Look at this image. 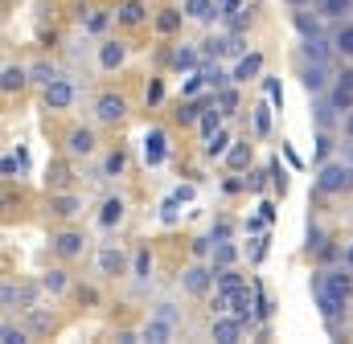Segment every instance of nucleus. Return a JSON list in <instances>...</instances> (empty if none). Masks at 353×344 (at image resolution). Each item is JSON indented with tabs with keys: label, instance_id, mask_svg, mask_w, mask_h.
Here are the masks:
<instances>
[{
	"label": "nucleus",
	"instance_id": "1",
	"mask_svg": "<svg viewBox=\"0 0 353 344\" xmlns=\"http://www.w3.org/2000/svg\"><path fill=\"white\" fill-rule=\"evenodd\" d=\"M316 193L321 197H337V193H350L353 189V164L345 160H325L321 169H316Z\"/></svg>",
	"mask_w": 353,
	"mask_h": 344
},
{
	"label": "nucleus",
	"instance_id": "2",
	"mask_svg": "<svg viewBox=\"0 0 353 344\" xmlns=\"http://www.w3.org/2000/svg\"><path fill=\"white\" fill-rule=\"evenodd\" d=\"M165 160H169V136L161 127H148L144 131V164L148 169H161Z\"/></svg>",
	"mask_w": 353,
	"mask_h": 344
},
{
	"label": "nucleus",
	"instance_id": "3",
	"mask_svg": "<svg viewBox=\"0 0 353 344\" xmlns=\"http://www.w3.org/2000/svg\"><path fill=\"white\" fill-rule=\"evenodd\" d=\"M214 279H218V270L210 266V262H193L189 270H185V291L189 295H210V287H214Z\"/></svg>",
	"mask_w": 353,
	"mask_h": 344
},
{
	"label": "nucleus",
	"instance_id": "4",
	"mask_svg": "<svg viewBox=\"0 0 353 344\" xmlns=\"http://www.w3.org/2000/svg\"><path fill=\"white\" fill-rule=\"evenodd\" d=\"M329 103H333L337 115L353 111V70H341V74L333 78V86H329Z\"/></svg>",
	"mask_w": 353,
	"mask_h": 344
},
{
	"label": "nucleus",
	"instance_id": "5",
	"mask_svg": "<svg viewBox=\"0 0 353 344\" xmlns=\"http://www.w3.org/2000/svg\"><path fill=\"white\" fill-rule=\"evenodd\" d=\"M243 287H247V275H243V270H234V266L218 270V279H214V295H218V299H226V308H230V299H234Z\"/></svg>",
	"mask_w": 353,
	"mask_h": 344
},
{
	"label": "nucleus",
	"instance_id": "6",
	"mask_svg": "<svg viewBox=\"0 0 353 344\" xmlns=\"http://www.w3.org/2000/svg\"><path fill=\"white\" fill-rule=\"evenodd\" d=\"M94 115H99V123H119V119L128 115V103H123V94H99V103H94Z\"/></svg>",
	"mask_w": 353,
	"mask_h": 344
},
{
	"label": "nucleus",
	"instance_id": "7",
	"mask_svg": "<svg viewBox=\"0 0 353 344\" xmlns=\"http://www.w3.org/2000/svg\"><path fill=\"white\" fill-rule=\"evenodd\" d=\"M230 316H234V320H243L247 328L259 320V312H255V287H243V291L230 299Z\"/></svg>",
	"mask_w": 353,
	"mask_h": 344
},
{
	"label": "nucleus",
	"instance_id": "8",
	"mask_svg": "<svg viewBox=\"0 0 353 344\" xmlns=\"http://www.w3.org/2000/svg\"><path fill=\"white\" fill-rule=\"evenodd\" d=\"M300 83H304L308 94H325L329 90V62H308L300 70Z\"/></svg>",
	"mask_w": 353,
	"mask_h": 344
},
{
	"label": "nucleus",
	"instance_id": "9",
	"mask_svg": "<svg viewBox=\"0 0 353 344\" xmlns=\"http://www.w3.org/2000/svg\"><path fill=\"white\" fill-rule=\"evenodd\" d=\"M70 103H74V86L66 83V78L46 86V111H66Z\"/></svg>",
	"mask_w": 353,
	"mask_h": 344
},
{
	"label": "nucleus",
	"instance_id": "10",
	"mask_svg": "<svg viewBox=\"0 0 353 344\" xmlns=\"http://www.w3.org/2000/svg\"><path fill=\"white\" fill-rule=\"evenodd\" d=\"M210 332H214V341H218V344H239V336L247 332V324H243V320H234V316H218Z\"/></svg>",
	"mask_w": 353,
	"mask_h": 344
},
{
	"label": "nucleus",
	"instance_id": "11",
	"mask_svg": "<svg viewBox=\"0 0 353 344\" xmlns=\"http://www.w3.org/2000/svg\"><path fill=\"white\" fill-rule=\"evenodd\" d=\"M312 299H316V312H321V316H325L329 324H333V320H337V316L345 312V299H337V295H329V291H325L321 283H312Z\"/></svg>",
	"mask_w": 353,
	"mask_h": 344
},
{
	"label": "nucleus",
	"instance_id": "12",
	"mask_svg": "<svg viewBox=\"0 0 353 344\" xmlns=\"http://www.w3.org/2000/svg\"><path fill=\"white\" fill-rule=\"evenodd\" d=\"M123 270H128V258L119 255V246H103V250H99V275L115 279V275H123Z\"/></svg>",
	"mask_w": 353,
	"mask_h": 344
},
{
	"label": "nucleus",
	"instance_id": "13",
	"mask_svg": "<svg viewBox=\"0 0 353 344\" xmlns=\"http://www.w3.org/2000/svg\"><path fill=\"white\" fill-rule=\"evenodd\" d=\"M54 250H58L62 258H79L83 250H87V238H83L79 230H66V234L54 238Z\"/></svg>",
	"mask_w": 353,
	"mask_h": 344
},
{
	"label": "nucleus",
	"instance_id": "14",
	"mask_svg": "<svg viewBox=\"0 0 353 344\" xmlns=\"http://www.w3.org/2000/svg\"><path fill=\"white\" fill-rule=\"evenodd\" d=\"M123 58H128V45H123V41H103V45H99V66H103V70H119Z\"/></svg>",
	"mask_w": 353,
	"mask_h": 344
},
{
	"label": "nucleus",
	"instance_id": "15",
	"mask_svg": "<svg viewBox=\"0 0 353 344\" xmlns=\"http://www.w3.org/2000/svg\"><path fill=\"white\" fill-rule=\"evenodd\" d=\"M173 328H176V324H169V320H161V316H152V320L144 324L140 341H148V344H169V341H173Z\"/></svg>",
	"mask_w": 353,
	"mask_h": 344
},
{
	"label": "nucleus",
	"instance_id": "16",
	"mask_svg": "<svg viewBox=\"0 0 353 344\" xmlns=\"http://www.w3.org/2000/svg\"><path fill=\"white\" fill-rule=\"evenodd\" d=\"M259 74H263V54H243L230 78L234 83H247V78H259Z\"/></svg>",
	"mask_w": 353,
	"mask_h": 344
},
{
	"label": "nucleus",
	"instance_id": "17",
	"mask_svg": "<svg viewBox=\"0 0 353 344\" xmlns=\"http://www.w3.org/2000/svg\"><path fill=\"white\" fill-rule=\"evenodd\" d=\"M144 17H148L144 0H123V4L115 8V21H119V25H144Z\"/></svg>",
	"mask_w": 353,
	"mask_h": 344
},
{
	"label": "nucleus",
	"instance_id": "18",
	"mask_svg": "<svg viewBox=\"0 0 353 344\" xmlns=\"http://www.w3.org/2000/svg\"><path fill=\"white\" fill-rule=\"evenodd\" d=\"M185 17H193V21H214V17H222V4H218V0H185Z\"/></svg>",
	"mask_w": 353,
	"mask_h": 344
},
{
	"label": "nucleus",
	"instance_id": "19",
	"mask_svg": "<svg viewBox=\"0 0 353 344\" xmlns=\"http://www.w3.org/2000/svg\"><path fill=\"white\" fill-rule=\"evenodd\" d=\"M234 258H239V246H234L230 238H222V242H214L210 266H214V270H226V266H234Z\"/></svg>",
	"mask_w": 353,
	"mask_h": 344
},
{
	"label": "nucleus",
	"instance_id": "20",
	"mask_svg": "<svg viewBox=\"0 0 353 344\" xmlns=\"http://www.w3.org/2000/svg\"><path fill=\"white\" fill-rule=\"evenodd\" d=\"M353 8V0H312V12L325 17V21H341Z\"/></svg>",
	"mask_w": 353,
	"mask_h": 344
},
{
	"label": "nucleus",
	"instance_id": "21",
	"mask_svg": "<svg viewBox=\"0 0 353 344\" xmlns=\"http://www.w3.org/2000/svg\"><path fill=\"white\" fill-rule=\"evenodd\" d=\"M66 148H70V156H90V152H94V131L74 127V131H70V140H66Z\"/></svg>",
	"mask_w": 353,
	"mask_h": 344
},
{
	"label": "nucleus",
	"instance_id": "22",
	"mask_svg": "<svg viewBox=\"0 0 353 344\" xmlns=\"http://www.w3.org/2000/svg\"><path fill=\"white\" fill-rule=\"evenodd\" d=\"M222 119H226V115H222V107H218V103H210V107L201 111V119H197V127H201V140H210V136L222 127Z\"/></svg>",
	"mask_w": 353,
	"mask_h": 344
},
{
	"label": "nucleus",
	"instance_id": "23",
	"mask_svg": "<svg viewBox=\"0 0 353 344\" xmlns=\"http://www.w3.org/2000/svg\"><path fill=\"white\" fill-rule=\"evenodd\" d=\"M119 222H123V201H119V197H107V201L99 205V226L111 230V226H119Z\"/></svg>",
	"mask_w": 353,
	"mask_h": 344
},
{
	"label": "nucleus",
	"instance_id": "24",
	"mask_svg": "<svg viewBox=\"0 0 353 344\" xmlns=\"http://www.w3.org/2000/svg\"><path fill=\"white\" fill-rule=\"evenodd\" d=\"M152 266H157V262H152V250H148V246H140V250L132 255V275H136L140 283L152 279Z\"/></svg>",
	"mask_w": 353,
	"mask_h": 344
},
{
	"label": "nucleus",
	"instance_id": "25",
	"mask_svg": "<svg viewBox=\"0 0 353 344\" xmlns=\"http://www.w3.org/2000/svg\"><path fill=\"white\" fill-rule=\"evenodd\" d=\"M50 209H54L58 217H74V213H83V201H79L74 193H58V197L50 201Z\"/></svg>",
	"mask_w": 353,
	"mask_h": 344
},
{
	"label": "nucleus",
	"instance_id": "26",
	"mask_svg": "<svg viewBox=\"0 0 353 344\" xmlns=\"http://www.w3.org/2000/svg\"><path fill=\"white\" fill-rule=\"evenodd\" d=\"M25 83H29V70H21V66H4V70H0V90H4V94L21 90Z\"/></svg>",
	"mask_w": 353,
	"mask_h": 344
},
{
	"label": "nucleus",
	"instance_id": "27",
	"mask_svg": "<svg viewBox=\"0 0 353 344\" xmlns=\"http://www.w3.org/2000/svg\"><path fill=\"white\" fill-rule=\"evenodd\" d=\"M329 45H333V41H325L321 33H316V37H304V58H308V62H329Z\"/></svg>",
	"mask_w": 353,
	"mask_h": 344
},
{
	"label": "nucleus",
	"instance_id": "28",
	"mask_svg": "<svg viewBox=\"0 0 353 344\" xmlns=\"http://www.w3.org/2000/svg\"><path fill=\"white\" fill-rule=\"evenodd\" d=\"M333 148H337V144H333L329 127H316V148H312V160H316V169H321V164L333 156Z\"/></svg>",
	"mask_w": 353,
	"mask_h": 344
},
{
	"label": "nucleus",
	"instance_id": "29",
	"mask_svg": "<svg viewBox=\"0 0 353 344\" xmlns=\"http://www.w3.org/2000/svg\"><path fill=\"white\" fill-rule=\"evenodd\" d=\"M321 21H325V17H308V12H292V25L300 29V37H316V33H321Z\"/></svg>",
	"mask_w": 353,
	"mask_h": 344
},
{
	"label": "nucleus",
	"instance_id": "30",
	"mask_svg": "<svg viewBox=\"0 0 353 344\" xmlns=\"http://www.w3.org/2000/svg\"><path fill=\"white\" fill-rule=\"evenodd\" d=\"M226 152H230V131L218 127V131L205 140V156H226Z\"/></svg>",
	"mask_w": 353,
	"mask_h": 344
},
{
	"label": "nucleus",
	"instance_id": "31",
	"mask_svg": "<svg viewBox=\"0 0 353 344\" xmlns=\"http://www.w3.org/2000/svg\"><path fill=\"white\" fill-rule=\"evenodd\" d=\"M333 50L345 54V58H353V21H345V25L333 33Z\"/></svg>",
	"mask_w": 353,
	"mask_h": 344
},
{
	"label": "nucleus",
	"instance_id": "32",
	"mask_svg": "<svg viewBox=\"0 0 353 344\" xmlns=\"http://www.w3.org/2000/svg\"><path fill=\"white\" fill-rule=\"evenodd\" d=\"M169 66H173V70H197V50H189V45H181V50H173Z\"/></svg>",
	"mask_w": 353,
	"mask_h": 344
},
{
	"label": "nucleus",
	"instance_id": "33",
	"mask_svg": "<svg viewBox=\"0 0 353 344\" xmlns=\"http://www.w3.org/2000/svg\"><path fill=\"white\" fill-rule=\"evenodd\" d=\"M25 169V152H4V160H0V172H4V180H17Z\"/></svg>",
	"mask_w": 353,
	"mask_h": 344
},
{
	"label": "nucleus",
	"instance_id": "34",
	"mask_svg": "<svg viewBox=\"0 0 353 344\" xmlns=\"http://www.w3.org/2000/svg\"><path fill=\"white\" fill-rule=\"evenodd\" d=\"M123 169H128V156H123L119 148L103 156V176H119V172H123Z\"/></svg>",
	"mask_w": 353,
	"mask_h": 344
},
{
	"label": "nucleus",
	"instance_id": "35",
	"mask_svg": "<svg viewBox=\"0 0 353 344\" xmlns=\"http://www.w3.org/2000/svg\"><path fill=\"white\" fill-rule=\"evenodd\" d=\"M214 94H218L222 115H234V111H239V90H234V86H222V90H214Z\"/></svg>",
	"mask_w": 353,
	"mask_h": 344
},
{
	"label": "nucleus",
	"instance_id": "36",
	"mask_svg": "<svg viewBox=\"0 0 353 344\" xmlns=\"http://www.w3.org/2000/svg\"><path fill=\"white\" fill-rule=\"evenodd\" d=\"M29 78L41 83V86H50V83H58V70H54L50 62H37V66H29Z\"/></svg>",
	"mask_w": 353,
	"mask_h": 344
},
{
	"label": "nucleus",
	"instance_id": "37",
	"mask_svg": "<svg viewBox=\"0 0 353 344\" xmlns=\"http://www.w3.org/2000/svg\"><path fill=\"white\" fill-rule=\"evenodd\" d=\"M267 176H271V184H275V193L283 197V193H288V169H283L279 160H271V164H267Z\"/></svg>",
	"mask_w": 353,
	"mask_h": 344
},
{
	"label": "nucleus",
	"instance_id": "38",
	"mask_svg": "<svg viewBox=\"0 0 353 344\" xmlns=\"http://www.w3.org/2000/svg\"><path fill=\"white\" fill-rule=\"evenodd\" d=\"M333 115H337V111H333V103H329V98H321V103L312 107V123H316V127H329V123H333Z\"/></svg>",
	"mask_w": 353,
	"mask_h": 344
},
{
	"label": "nucleus",
	"instance_id": "39",
	"mask_svg": "<svg viewBox=\"0 0 353 344\" xmlns=\"http://www.w3.org/2000/svg\"><path fill=\"white\" fill-rule=\"evenodd\" d=\"M247 160H251V144H234V148L226 152V164H230V169H243Z\"/></svg>",
	"mask_w": 353,
	"mask_h": 344
},
{
	"label": "nucleus",
	"instance_id": "40",
	"mask_svg": "<svg viewBox=\"0 0 353 344\" xmlns=\"http://www.w3.org/2000/svg\"><path fill=\"white\" fill-rule=\"evenodd\" d=\"M157 29H161V33H176V29H181V12H176V8H165V12L157 17Z\"/></svg>",
	"mask_w": 353,
	"mask_h": 344
},
{
	"label": "nucleus",
	"instance_id": "41",
	"mask_svg": "<svg viewBox=\"0 0 353 344\" xmlns=\"http://www.w3.org/2000/svg\"><path fill=\"white\" fill-rule=\"evenodd\" d=\"M267 103H271V98H267ZM267 103L255 107V131H259V136H271V107H267Z\"/></svg>",
	"mask_w": 353,
	"mask_h": 344
},
{
	"label": "nucleus",
	"instance_id": "42",
	"mask_svg": "<svg viewBox=\"0 0 353 344\" xmlns=\"http://www.w3.org/2000/svg\"><path fill=\"white\" fill-rule=\"evenodd\" d=\"M41 287H46V291H66V270H50V275H41Z\"/></svg>",
	"mask_w": 353,
	"mask_h": 344
},
{
	"label": "nucleus",
	"instance_id": "43",
	"mask_svg": "<svg viewBox=\"0 0 353 344\" xmlns=\"http://www.w3.org/2000/svg\"><path fill=\"white\" fill-rule=\"evenodd\" d=\"M255 312H259V320H271V312H275V303L263 295V287H255Z\"/></svg>",
	"mask_w": 353,
	"mask_h": 344
},
{
	"label": "nucleus",
	"instance_id": "44",
	"mask_svg": "<svg viewBox=\"0 0 353 344\" xmlns=\"http://www.w3.org/2000/svg\"><path fill=\"white\" fill-rule=\"evenodd\" d=\"M144 103H148V107H161V103H165V83H148V90H144Z\"/></svg>",
	"mask_w": 353,
	"mask_h": 344
},
{
	"label": "nucleus",
	"instance_id": "45",
	"mask_svg": "<svg viewBox=\"0 0 353 344\" xmlns=\"http://www.w3.org/2000/svg\"><path fill=\"white\" fill-rule=\"evenodd\" d=\"M201 86H210V83H205V74H201V70H197V74H193V78H185V86H181V94H185V98H193V94H197V90H201Z\"/></svg>",
	"mask_w": 353,
	"mask_h": 344
},
{
	"label": "nucleus",
	"instance_id": "46",
	"mask_svg": "<svg viewBox=\"0 0 353 344\" xmlns=\"http://www.w3.org/2000/svg\"><path fill=\"white\" fill-rule=\"evenodd\" d=\"M176 205H181V201H176V193H173V197H165V205H161V222H165V226H173V222H176Z\"/></svg>",
	"mask_w": 353,
	"mask_h": 344
},
{
	"label": "nucleus",
	"instance_id": "47",
	"mask_svg": "<svg viewBox=\"0 0 353 344\" xmlns=\"http://www.w3.org/2000/svg\"><path fill=\"white\" fill-rule=\"evenodd\" d=\"M263 94L275 103V107H283V86L275 83V78H263Z\"/></svg>",
	"mask_w": 353,
	"mask_h": 344
},
{
	"label": "nucleus",
	"instance_id": "48",
	"mask_svg": "<svg viewBox=\"0 0 353 344\" xmlns=\"http://www.w3.org/2000/svg\"><path fill=\"white\" fill-rule=\"evenodd\" d=\"M0 344H25V332L12 328V324H4V328H0Z\"/></svg>",
	"mask_w": 353,
	"mask_h": 344
},
{
	"label": "nucleus",
	"instance_id": "49",
	"mask_svg": "<svg viewBox=\"0 0 353 344\" xmlns=\"http://www.w3.org/2000/svg\"><path fill=\"white\" fill-rule=\"evenodd\" d=\"M325 246H329V242H325V234H321V230L312 226V230H308V250H316V255H321Z\"/></svg>",
	"mask_w": 353,
	"mask_h": 344
},
{
	"label": "nucleus",
	"instance_id": "50",
	"mask_svg": "<svg viewBox=\"0 0 353 344\" xmlns=\"http://www.w3.org/2000/svg\"><path fill=\"white\" fill-rule=\"evenodd\" d=\"M0 303H4V308H12V303H17V287H12V283H4V287H0Z\"/></svg>",
	"mask_w": 353,
	"mask_h": 344
},
{
	"label": "nucleus",
	"instance_id": "51",
	"mask_svg": "<svg viewBox=\"0 0 353 344\" xmlns=\"http://www.w3.org/2000/svg\"><path fill=\"white\" fill-rule=\"evenodd\" d=\"M267 258V238H259V242H255V246H251V262H255V266H259V262H263Z\"/></svg>",
	"mask_w": 353,
	"mask_h": 344
},
{
	"label": "nucleus",
	"instance_id": "52",
	"mask_svg": "<svg viewBox=\"0 0 353 344\" xmlns=\"http://www.w3.org/2000/svg\"><path fill=\"white\" fill-rule=\"evenodd\" d=\"M103 25H107V12H90V17H87V29H90V33H99Z\"/></svg>",
	"mask_w": 353,
	"mask_h": 344
},
{
	"label": "nucleus",
	"instance_id": "53",
	"mask_svg": "<svg viewBox=\"0 0 353 344\" xmlns=\"http://www.w3.org/2000/svg\"><path fill=\"white\" fill-rule=\"evenodd\" d=\"M157 316H161V320H169V324H176V308H173V303H161V308H157Z\"/></svg>",
	"mask_w": 353,
	"mask_h": 344
},
{
	"label": "nucleus",
	"instance_id": "54",
	"mask_svg": "<svg viewBox=\"0 0 353 344\" xmlns=\"http://www.w3.org/2000/svg\"><path fill=\"white\" fill-rule=\"evenodd\" d=\"M210 238H214V242H222V238H230V222H218V226H214V234H210Z\"/></svg>",
	"mask_w": 353,
	"mask_h": 344
},
{
	"label": "nucleus",
	"instance_id": "55",
	"mask_svg": "<svg viewBox=\"0 0 353 344\" xmlns=\"http://www.w3.org/2000/svg\"><path fill=\"white\" fill-rule=\"evenodd\" d=\"M243 4H247V0H222V17H234Z\"/></svg>",
	"mask_w": 353,
	"mask_h": 344
},
{
	"label": "nucleus",
	"instance_id": "56",
	"mask_svg": "<svg viewBox=\"0 0 353 344\" xmlns=\"http://www.w3.org/2000/svg\"><path fill=\"white\" fill-rule=\"evenodd\" d=\"M176 201H193V184H176Z\"/></svg>",
	"mask_w": 353,
	"mask_h": 344
},
{
	"label": "nucleus",
	"instance_id": "57",
	"mask_svg": "<svg viewBox=\"0 0 353 344\" xmlns=\"http://www.w3.org/2000/svg\"><path fill=\"white\" fill-rule=\"evenodd\" d=\"M279 148H283V156H288V164H292V169H300V156H296V152H292V148H288L283 140H279Z\"/></svg>",
	"mask_w": 353,
	"mask_h": 344
},
{
	"label": "nucleus",
	"instance_id": "58",
	"mask_svg": "<svg viewBox=\"0 0 353 344\" xmlns=\"http://www.w3.org/2000/svg\"><path fill=\"white\" fill-rule=\"evenodd\" d=\"M259 217H263V222H271V217H275V205H271V201H263V205H259Z\"/></svg>",
	"mask_w": 353,
	"mask_h": 344
},
{
	"label": "nucleus",
	"instance_id": "59",
	"mask_svg": "<svg viewBox=\"0 0 353 344\" xmlns=\"http://www.w3.org/2000/svg\"><path fill=\"white\" fill-rule=\"evenodd\" d=\"M341 119H345V136H350V140H353V111H345Z\"/></svg>",
	"mask_w": 353,
	"mask_h": 344
},
{
	"label": "nucleus",
	"instance_id": "60",
	"mask_svg": "<svg viewBox=\"0 0 353 344\" xmlns=\"http://www.w3.org/2000/svg\"><path fill=\"white\" fill-rule=\"evenodd\" d=\"M288 4H292V8H304V4H312V0H288Z\"/></svg>",
	"mask_w": 353,
	"mask_h": 344
},
{
	"label": "nucleus",
	"instance_id": "61",
	"mask_svg": "<svg viewBox=\"0 0 353 344\" xmlns=\"http://www.w3.org/2000/svg\"><path fill=\"white\" fill-rule=\"evenodd\" d=\"M345 266H353V242H350V250H345Z\"/></svg>",
	"mask_w": 353,
	"mask_h": 344
},
{
	"label": "nucleus",
	"instance_id": "62",
	"mask_svg": "<svg viewBox=\"0 0 353 344\" xmlns=\"http://www.w3.org/2000/svg\"><path fill=\"white\" fill-rule=\"evenodd\" d=\"M218 4H222V0H218Z\"/></svg>",
	"mask_w": 353,
	"mask_h": 344
}]
</instances>
